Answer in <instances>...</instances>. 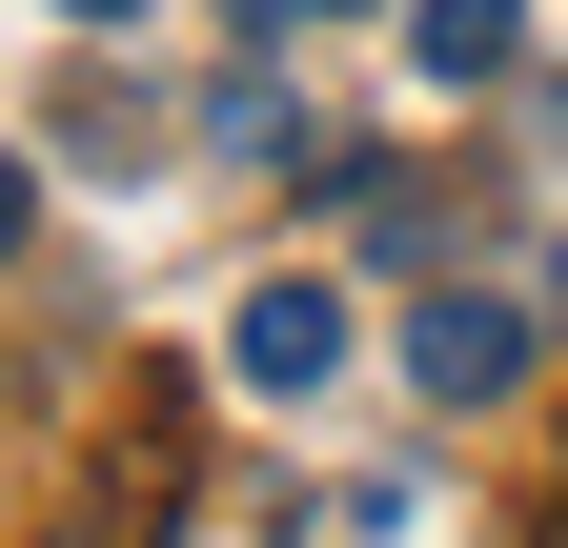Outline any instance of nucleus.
I'll return each instance as SVG.
<instances>
[{
    "instance_id": "obj_1",
    "label": "nucleus",
    "mask_w": 568,
    "mask_h": 548,
    "mask_svg": "<svg viewBox=\"0 0 568 548\" xmlns=\"http://www.w3.org/2000/svg\"><path fill=\"white\" fill-rule=\"evenodd\" d=\"M224 346H244V386H284V406H305V386L345 366V285H244V325H224Z\"/></svg>"
},
{
    "instance_id": "obj_2",
    "label": "nucleus",
    "mask_w": 568,
    "mask_h": 548,
    "mask_svg": "<svg viewBox=\"0 0 568 548\" xmlns=\"http://www.w3.org/2000/svg\"><path fill=\"white\" fill-rule=\"evenodd\" d=\"M406 366H426V386H447V406H487V386H508V366H528V305H487V285H447V305H426V325H406Z\"/></svg>"
},
{
    "instance_id": "obj_3",
    "label": "nucleus",
    "mask_w": 568,
    "mask_h": 548,
    "mask_svg": "<svg viewBox=\"0 0 568 548\" xmlns=\"http://www.w3.org/2000/svg\"><path fill=\"white\" fill-rule=\"evenodd\" d=\"M406 41H426V82H508L528 0H406Z\"/></svg>"
},
{
    "instance_id": "obj_4",
    "label": "nucleus",
    "mask_w": 568,
    "mask_h": 548,
    "mask_svg": "<svg viewBox=\"0 0 568 548\" xmlns=\"http://www.w3.org/2000/svg\"><path fill=\"white\" fill-rule=\"evenodd\" d=\"M264 21H366V0H264Z\"/></svg>"
},
{
    "instance_id": "obj_5",
    "label": "nucleus",
    "mask_w": 568,
    "mask_h": 548,
    "mask_svg": "<svg viewBox=\"0 0 568 548\" xmlns=\"http://www.w3.org/2000/svg\"><path fill=\"white\" fill-rule=\"evenodd\" d=\"M61 21H142V0H61Z\"/></svg>"
},
{
    "instance_id": "obj_6",
    "label": "nucleus",
    "mask_w": 568,
    "mask_h": 548,
    "mask_svg": "<svg viewBox=\"0 0 568 548\" xmlns=\"http://www.w3.org/2000/svg\"><path fill=\"white\" fill-rule=\"evenodd\" d=\"M548 305H568V244H548Z\"/></svg>"
}]
</instances>
